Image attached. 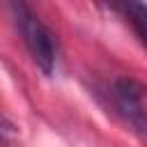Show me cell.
I'll list each match as a JSON object with an SVG mask.
<instances>
[{
    "label": "cell",
    "mask_w": 147,
    "mask_h": 147,
    "mask_svg": "<svg viewBox=\"0 0 147 147\" xmlns=\"http://www.w3.org/2000/svg\"><path fill=\"white\" fill-rule=\"evenodd\" d=\"M115 9L124 14V18L131 23V28L136 30V34L140 37V41L147 46V5L122 2V5H115Z\"/></svg>",
    "instance_id": "cell-3"
},
{
    "label": "cell",
    "mask_w": 147,
    "mask_h": 147,
    "mask_svg": "<svg viewBox=\"0 0 147 147\" xmlns=\"http://www.w3.org/2000/svg\"><path fill=\"white\" fill-rule=\"evenodd\" d=\"M18 142V129L16 124L0 110V147H14Z\"/></svg>",
    "instance_id": "cell-4"
},
{
    "label": "cell",
    "mask_w": 147,
    "mask_h": 147,
    "mask_svg": "<svg viewBox=\"0 0 147 147\" xmlns=\"http://www.w3.org/2000/svg\"><path fill=\"white\" fill-rule=\"evenodd\" d=\"M145 85L133 78H115L108 87V96L113 101L115 113L140 136L147 133V103H145Z\"/></svg>",
    "instance_id": "cell-2"
},
{
    "label": "cell",
    "mask_w": 147,
    "mask_h": 147,
    "mask_svg": "<svg viewBox=\"0 0 147 147\" xmlns=\"http://www.w3.org/2000/svg\"><path fill=\"white\" fill-rule=\"evenodd\" d=\"M9 9L14 14V23H16L18 32H21V39H23L25 48L30 51L34 64L46 76H51L53 69H55V62H57V44H55L53 32L28 5L11 2Z\"/></svg>",
    "instance_id": "cell-1"
}]
</instances>
